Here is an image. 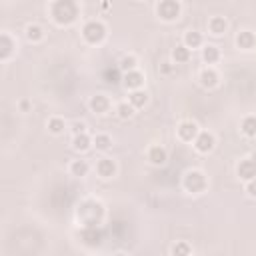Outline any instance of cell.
Masks as SVG:
<instances>
[{
  "label": "cell",
  "instance_id": "obj_2",
  "mask_svg": "<svg viewBox=\"0 0 256 256\" xmlns=\"http://www.w3.org/2000/svg\"><path fill=\"white\" fill-rule=\"evenodd\" d=\"M206 186H208L206 176H204L200 170H190V172H186V176H184V188L188 190V192L198 194V192H202L204 188H206Z\"/></svg>",
  "mask_w": 256,
  "mask_h": 256
},
{
  "label": "cell",
  "instance_id": "obj_24",
  "mask_svg": "<svg viewBox=\"0 0 256 256\" xmlns=\"http://www.w3.org/2000/svg\"><path fill=\"white\" fill-rule=\"evenodd\" d=\"M64 128H66V124H64V120L62 118H50L48 120V130L52 132V134H62L64 132Z\"/></svg>",
  "mask_w": 256,
  "mask_h": 256
},
{
  "label": "cell",
  "instance_id": "obj_19",
  "mask_svg": "<svg viewBox=\"0 0 256 256\" xmlns=\"http://www.w3.org/2000/svg\"><path fill=\"white\" fill-rule=\"evenodd\" d=\"M26 36H28V40H32V42H38V40L44 38V32H42V28H40L38 24H28V26H26Z\"/></svg>",
  "mask_w": 256,
  "mask_h": 256
},
{
  "label": "cell",
  "instance_id": "obj_21",
  "mask_svg": "<svg viewBox=\"0 0 256 256\" xmlns=\"http://www.w3.org/2000/svg\"><path fill=\"white\" fill-rule=\"evenodd\" d=\"M242 132L246 136H250V138H254L256 136V116H246L242 120Z\"/></svg>",
  "mask_w": 256,
  "mask_h": 256
},
{
  "label": "cell",
  "instance_id": "obj_10",
  "mask_svg": "<svg viewBox=\"0 0 256 256\" xmlns=\"http://www.w3.org/2000/svg\"><path fill=\"white\" fill-rule=\"evenodd\" d=\"M236 44H238V48L250 50V48H254V44H256V36H254V34H252L250 30H242V32H238Z\"/></svg>",
  "mask_w": 256,
  "mask_h": 256
},
{
  "label": "cell",
  "instance_id": "obj_31",
  "mask_svg": "<svg viewBox=\"0 0 256 256\" xmlns=\"http://www.w3.org/2000/svg\"><path fill=\"white\" fill-rule=\"evenodd\" d=\"M160 70H162V74H170V72H172V66H170V62H162Z\"/></svg>",
  "mask_w": 256,
  "mask_h": 256
},
{
  "label": "cell",
  "instance_id": "obj_20",
  "mask_svg": "<svg viewBox=\"0 0 256 256\" xmlns=\"http://www.w3.org/2000/svg\"><path fill=\"white\" fill-rule=\"evenodd\" d=\"M70 172L74 176H86L88 174V162L86 160H74L70 164Z\"/></svg>",
  "mask_w": 256,
  "mask_h": 256
},
{
  "label": "cell",
  "instance_id": "obj_18",
  "mask_svg": "<svg viewBox=\"0 0 256 256\" xmlns=\"http://www.w3.org/2000/svg\"><path fill=\"white\" fill-rule=\"evenodd\" d=\"M176 64H184V62H188L190 60V48H186L184 44L182 46H176L174 48V52H172Z\"/></svg>",
  "mask_w": 256,
  "mask_h": 256
},
{
  "label": "cell",
  "instance_id": "obj_5",
  "mask_svg": "<svg viewBox=\"0 0 256 256\" xmlns=\"http://www.w3.org/2000/svg\"><path fill=\"white\" fill-rule=\"evenodd\" d=\"M198 134H200V130H198V124L194 120H184V122H180L178 136H180L184 142H194Z\"/></svg>",
  "mask_w": 256,
  "mask_h": 256
},
{
  "label": "cell",
  "instance_id": "obj_14",
  "mask_svg": "<svg viewBox=\"0 0 256 256\" xmlns=\"http://www.w3.org/2000/svg\"><path fill=\"white\" fill-rule=\"evenodd\" d=\"M166 158H168V154H166V150L162 148V146H152L150 150H148V160L152 162V164H164L166 162Z\"/></svg>",
  "mask_w": 256,
  "mask_h": 256
},
{
  "label": "cell",
  "instance_id": "obj_28",
  "mask_svg": "<svg viewBox=\"0 0 256 256\" xmlns=\"http://www.w3.org/2000/svg\"><path fill=\"white\" fill-rule=\"evenodd\" d=\"M0 42H2V58H8L10 52H12V40L8 38V34H2Z\"/></svg>",
  "mask_w": 256,
  "mask_h": 256
},
{
  "label": "cell",
  "instance_id": "obj_22",
  "mask_svg": "<svg viewBox=\"0 0 256 256\" xmlns=\"http://www.w3.org/2000/svg\"><path fill=\"white\" fill-rule=\"evenodd\" d=\"M202 58H204V62H208V64L218 62V58H220L218 48H216V46H206V48L202 50Z\"/></svg>",
  "mask_w": 256,
  "mask_h": 256
},
{
  "label": "cell",
  "instance_id": "obj_15",
  "mask_svg": "<svg viewBox=\"0 0 256 256\" xmlns=\"http://www.w3.org/2000/svg\"><path fill=\"white\" fill-rule=\"evenodd\" d=\"M208 28L212 34H216V36H220V34H224L226 28H228V22L222 18V16H214V18L208 22Z\"/></svg>",
  "mask_w": 256,
  "mask_h": 256
},
{
  "label": "cell",
  "instance_id": "obj_25",
  "mask_svg": "<svg viewBox=\"0 0 256 256\" xmlns=\"http://www.w3.org/2000/svg\"><path fill=\"white\" fill-rule=\"evenodd\" d=\"M116 112H118V116H120V118H130L134 114V106L130 104V102H122V104H118Z\"/></svg>",
  "mask_w": 256,
  "mask_h": 256
},
{
  "label": "cell",
  "instance_id": "obj_1",
  "mask_svg": "<svg viewBox=\"0 0 256 256\" xmlns=\"http://www.w3.org/2000/svg\"><path fill=\"white\" fill-rule=\"evenodd\" d=\"M78 8L74 2H56L52 4V16L58 24H70L76 20Z\"/></svg>",
  "mask_w": 256,
  "mask_h": 256
},
{
  "label": "cell",
  "instance_id": "obj_3",
  "mask_svg": "<svg viewBox=\"0 0 256 256\" xmlns=\"http://www.w3.org/2000/svg\"><path fill=\"white\" fill-rule=\"evenodd\" d=\"M82 36H84V40H86V42L96 44V42H100L102 38L106 36V26L102 24V22L90 20L88 24H84V28H82Z\"/></svg>",
  "mask_w": 256,
  "mask_h": 256
},
{
  "label": "cell",
  "instance_id": "obj_32",
  "mask_svg": "<svg viewBox=\"0 0 256 256\" xmlns=\"http://www.w3.org/2000/svg\"><path fill=\"white\" fill-rule=\"evenodd\" d=\"M114 256H124V254H114Z\"/></svg>",
  "mask_w": 256,
  "mask_h": 256
},
{
  "label": "cell",
  "instance_id": "obj_23",
  "mask_svg": "<svg viewBox=\"0 0 256 256\" xmlns=\"http://www.w3.org/2000/svg\"><path fill=\"white\" fill-rule=\"evenodd\" d=\"M94 146L96 150H102V152H106L110 146H112V140H110V136L108 134H98L96 138H94Z\"/></svg>",
  "mask_w": 256,
  "mask_h": 256
},
{
  "label": "cell",
  "instance_id": "obj_11",
  "mask_svg": "<svg viewBox=\"0 0 256 256\" xmlns=\"http://www.w3.org/2000/svg\"><path fill=\"white\" fill-rule=\"evenodd\" d=\"M142 82H144V76H142L138 70L128 72V74L124 76V86H126V88H130L132 92H134V90H138V88L142 86Z\"/></svg>",
  "mask_w": 256,
  "mask_h": 256
},
{
  "label": "cell",
  "instance_id": "obj_6",
  "mask_svg": "<svg viewBox=\"0 0 256 256\" xmlns=\"http://www.w3.org/2000/svg\"><path fill=\"white\" fill-rule=\"evenodd\" d=\"M158 14L162 20H176L180 14V4L172 2V0H166V2L158 4Z\"/></svg>",
  "mask_w": 256,
  "mask_h": 256
},
{
  "label": "cell",
  "instance_id": "obj_26",
  "mask_svg": "<svg viewBox=\"0 0 256 256\" xmlns=\"http://www.w3.org/2000/svg\"><path fill=\"white\" fill-rule=\"evenodd\" d=\"M134 68H136V58L134 56H124L120 60V70H124L126 74L128 72H134Z\"/></svg>",
  "mask_w": 256,
  "mask_h": 256
},
{
  "label": "cell",
  "instance_id": "obj_16",
  "mask_svg": "<svg viewBox=\"0 0 256 256\" xmlns=\"http://www.w3.org/2000/svg\"><path fill=\"white\" fill-rule=\"evenodd\" d=\"M128 102H130L134 108H142L146 102H148V94L142 92V90H134V92L128 96Z\"/></svg>",
  "mask_w": 256,
  "mask_h": 256
},
{
  "label": "cell",
  "instance_id": "obj_27",
  "mask_svg": "<svg viewBox=\"0 0 256 256\" xmlns=\"http://www.w3.org/2000/svg\"><path fill=\"white\" fill-rule=\"evenodd\" d=\"M172 254H174V256H192V254H190L188 242H176L174 248H172Z\"/></svg>",
  "mask_w": 256,
  "mask_h": 256
},
{
  "label": "cell",
  "instance_id": "obj_29",
  "mask_svg": "<svg viewBox=\"0 0 256 256\" xmlns=\"http://www.w3.org/2000/svg\"><path fill=\"white\" fill-rule=\"evenodd\" d=\"M72 132H74V136L76 134H84V132H86V124H84V122H74L72 124Z\"/></svg>",
  "mask_w": 256,
  "mask_h": 256
},
{
  "label": "cell",
  "instance_id": "obj_9",
  "mask_svg": "<svg viewBox=\"0 0 256 256\" xmlns=\"http://www.w3.org/2000/svg\"><path fill=\"white\" fill-rule=\"evenodd\" d=\"M96 172L102 176V178H110L116 174V162L110 160V158H102L98 164H96Z\"/></svg>",
  "mask_w": 256,
  "mask_h": 256
},
{
  "label": "cell",
  "instance_id": "obj_17",
  "mask_svg": "<svg viewBox=\"0 0 256 256\" xmlns=\"http://www.w3.org/2000/svg\"><path fill=\"white\" fill-rule=\"evenodd\" d=\"M200 44H202V36H200L198 32L190 30V32L184 34V46H186V48H198Z\"/></svg>",
  "mask_w": 256,
  "mask_h": 256
},
{
  "label": "cell",
  "instance_id": "obj_8",
  "mask_svg": "<svg viewBox=\"0 0 256 256\" xmlns=\"http://www.w3.org/2000/svg\"><path fill=\"white\" fill-rule=\"evenodd\" d=\"M90 108H92L96 114H106V112L110 110V100H108V96H104V94L92 96V98H90Z\"/></svg>",
  "mask_w": 256,
  "mask_h": 256
},
{
  "label": "cell",
  "instance_id": "obj_30",
  "mask_svg": "<svg viewBox=\"0 0 256 256\" xmlns=\"http://www.w3.org/2000/svg\"><path fill=\"white\" fill-rule=\"evenodd\" d=\"M246 192H248V196L256 198V178H254V180H250V182L246 184Z\"/></svg>",
  "mask_w": 256,
  "mask_h": 256
},
{
  "label": "cell",
  "instance_id": "obj_13",
  "mask_svg": "<svg viewBox=\"0 0 256 256\" xmlns=\"http://www.w3.org/2000/svg\"><path fill=\"white\" fill-rule=\"evenodd\" d=\"M200 82H202V86H206V88H212L218 84V74L214 68H204V70L200 72Z\"/></svg>",
  "mask_w": 256,
  "mask_h": 256
},
{
  "label": "cell",
  "instance_id": "obj_12",
  "mask_svg": "<svg viewBox=\"0 0 256 256\" xmlns=\"http://www.w3.org/2000/svg\"><path fill=\"white\" fill-rule=\"evenodd\" d=\"M90 146H92V140H90V136L86 132H84V134H76L74 138H72V148L76 152H86Z\"/></svg>",
  "mask_w": 256,
  "mask_h": 256
},
{
  "label": "cell",
  "instance_id": "obj_4",
  "mask_svg": "<svg viewBox=\"0 0 256 256\" xmlns=\"http://www.w3.org/2000/svg\"><path fill=\"white\" fill-rule=\"evenodd\" d=\"M236 174L240 176L242 180H246V182L254 180L256 178V160H252V158L240 160V162H238V166H236Z\"/></svg>",
  "mask_w": 256,
  "mask_h": 256
},
{
  "label": "cell",
  "instance_id": "obj_7",
  "mask_svg": "<svg viewBox=\"0 0 256 256\" xmlns=\"http://www.w3.org/2000/svg\"><path fill=\"white\" fill-rule=\"evenodd\" d=\"M194 148L198 152H202V154H206V152H210L214 148V136L210 132H200L194 140Z\"/></svg>",
  "mask_w": 256,
  "mask_h": 256
}]
</instances>
